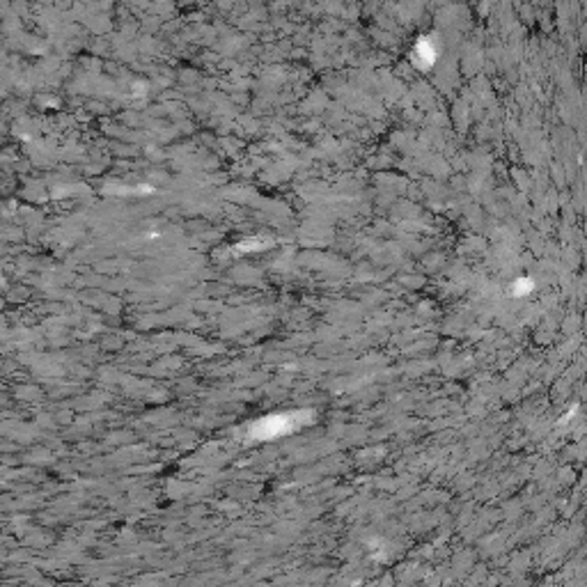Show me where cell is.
Here are the masks:
<instances>
[{
    "label": "cell",
    "mask_w": 587,
    "mask_h": 587,
    "mask_svg": "<svg viewBox=\"0 0 587 587\" xmlns=\"http://www.w3.org/2000/svg\"><path fill=\"white\" fill-rule=\"evenodd\" d=\"M291 427L294 425L287 422L285 415H273V418H266L259 422V425H255V434H259L262 439H273V436H278V434L289 432Z\"/></svg>",
    "instance_id": "6da1fadb"
}]
</instances>
